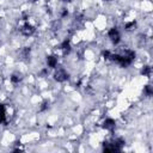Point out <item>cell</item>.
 Wrapping results in <instances>:
<instances>
[{"mask_svg": "<svg viewBox=\"0 0 153 153\" xmlns=\"http://www.w3.org/2000/svg\"><path fill=\"white\" fill-rule=\"evenodd\" d=\"M54 79L59 82H62V81H66L68 79V73L65 68L62 67H56L55 68V73H54Z\"/></svg>", "mask_w": 153, "mask_h": 153, "instance_id": "cell-1", "label": "cell"}, {"mask_svg": "<svg viewBox=\"0 0 153 153\" xmlns=\"http://www.w3.org/2000/svg\"><path fill=\"white\" fill-rule=\"evenodd\" d=\"M35 26L32 25V24H30V23H24L22 26H20V33L23 35V36H26V37H29V36H31V35H33V32H35Z\"/></svg>", "mask_w": 153, "mask_h": 153, "instance_id": "cell-2", "label": "cell"}, {"mask_svg": "<svg viewBox=\"0 0 153 153\" xmlns=\"http://www.w3.org/2000/svg\"><path fill=\"white\" fill-rule=\"evenodd\" d=\"M108 36H109L110 41H111L114 44H117V43L121 41V33H120V31H118L117 27H112V29H110L109 32H108Z\"/></svg>", "mask_w": 153, "mask_h": 153, "instance_id": "cell-3", "label": "cell"}, {"mask_svg": "<svg viewBox=\"0 0 153 153\" xmlns=\"http://www.w3.org/2000/svg\"><path fill=\"white\" fill-rule=\"evenodd\" d=\"M47 66L48 68H56L57 67V56L50 55L47 57Z\"/></svg>", "mask_w": 153, "mask_h": 153, "instance_id": "cell-4", "label": "cell"}, {"mask_svg": "<svg viewBox=\"0 0 153 153\" xmlns=\"http://www.w3.org/2000/svg\"><path fill=\"white\" fill-rule=\"evenodd\" d=\"M116 127V123L112 118H106L104 122H103V128L106 129V130H114Z\"/></svg>", "mask_w": 153, "mask_h": 153, "instance_id": "cell-5", "label": "cell"}, {"mask_svg": "<svg viewBox=\"0 0 153 153\" xmlns=\"http://www.w3.org/2000/svg\"><path fill=\"white\" fill-rule=\"evenodd\" d=\"M10 80H11L12 84L17 85V84H19V82L22 81V75L18 74V73H14V74H12V75L10 76Z\"/></svg>", "mask_w": 153, "mask_h": 153, "instance_id": "cell-6", "label": "cell"}, {"mask_svg": "<svg viewBox=\"0 0 153 153\" xmlns=\"http://www.w3.org/2000/svg\"><path fill=\"white\" fill-rule=\"evenodd\" d=\"M151 73H152V68H151L149 66H145V67L142 68V74H143L145 76H151Z\"/></svg>", "mask_w": 153, "mask_h": 153, "instance_id": "cell-7", "label": "cell"}, {"mask_svg": "<svg viewBox=\"0 0 153 153\" xmlns=\"http://www.w3.org/2000/svg\"><path fill=\"white\" fill-rule=\"evenodd\" d=\"M143 92H145V94H146L147 97L152 96V88H151V86H149V85H147V86L143 88Z\"/></svg>", "mask_w": 153, "mask_h": 153, "instance_id": "cell-8", "label": "cell"}, {"mask_svg": "<svg viewBox=\"0 0 153 153\" xmlns=\"http://www.w3.org/2000/svg\"><path fill=\"white\" fill-rule=\"evenodd\" d=\"M30 1H32V2H36V1H38V0H30Z\"/></svg>", "mask_w": 153, "mask_h": 153, "instance_id": "cell-9", "label": "cell"}]
</instances>
